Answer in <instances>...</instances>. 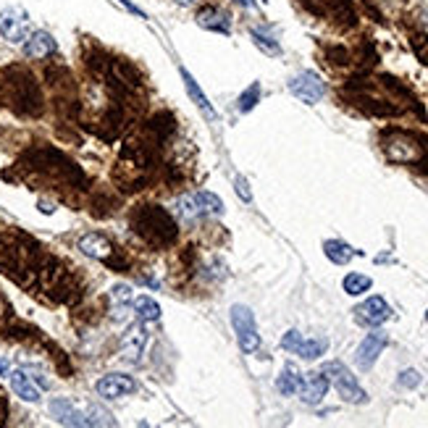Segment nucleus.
<instances>
[{
    "label": "nucleus",
    "instance_id": "obj_14",
    "mask_svg": "<svg viewBox=\"0 0 428 428\" xmlns=\"http://www.w3.org/2000/svg\"><path fill=\"white\" fill-rule=\"evenodd\" d=\"M145 344H148V334H145V328L142 326H132V328H126V334L121 337V352L124 357L129 360V363H137L142 352H145Z\"/></svg>",
    "mask_w": 428,
    "mask_h": 428
},
{
    "label": "nucleus",
    "instance_id": "obj_7",
    "mask_svg": "<svg viewBox=\"0 0 428 428\" xmlns=\"http://www.w3.org/2000/svg\"><path fill=\"white\" fill-rule=\"evenodd\" d=\"M30 14L24 8H5L0 14V34L8 43H24L30 37Z\"/></svg>",
    "mask_w": 428,
    "mask_h": 428
},
{
    "label": "nucleus",
    "instance_id": "obj_31",
    "mask_svg": "<svg viewBox=\"0 0 428 428\" xmlns=\"http://www.w3.org/2000/svg\"><path fill=\"white\" fill-rule=\"evenodd\" d=\"M11 363H8V360H0V376H5V379H8V376H11Z\"/></svg>",
    "mask_w": 428,
    "mask_h": 428
},
{
    "label": "nucleus",
    "instance_id": "obj_5",
    "mask_svg": "<svg viewBox=\"0 0 428 428\" xmlns=\"http://www.w3.org/2000/svg\"><path fill=\"white\" fill-rule=\"evenodd\" d=\"M281 347H284L286 352L300 354L302 360H318V357L326 354V350H328V339H326V337H318V339H305L297 328H292V331H286V334H284Z\"/></svg>",
    "mask_w": 428,
    "mask_h": 428
},
{
    "label": "nucleus",
    "instance_id": "obj_10",
    "mask_svg": "<svg viewBox=\"0 0 428 428\" xmlns=\"http://www.w3.org/2000/svg\"><path fill=\"white\" fill-rule=\"evenodd\" d=\"M14 103L21 113H30V116H37L43 111V100H40V92L34 87L32 76L14 82Z\"/></svg>",
    "mask_w": 428,
    "mask_h": 428
},
{
    "label": "nucleus",
    "instance_id": "obj_29",
    "mask_svg": "<svg viewBox=\"0 0 428 428\" xmlns=\"http://www.w3.org/2000/svg\"><path fill=\"white\" fill-rule=\"evenodd\" d=\"M236 184V194H239V197H242V200H245V203H252V192H250V184H247V179H236L234 181Z\"/></svg>",
    "mask_w": 428,
    "mask_h": 428
},
{
    "label": "nucleus",
    "instance_id": "obj_4",
    "mask_svg": "<svg viewBox=\"0 0 428 428\" xmlns=\"http://www.w3.org/2000/svg\"><path fill=\"white\" fill-rule=\"evenodd\" d=\"M232 326H234L236 341H239V350H242V352H255V350L260 347V334H258L255 315H252L250 308L234 305V308H232Z\"/></svg>",
    "mask_w": 428,
    "mask_h": 428
},
{
    "label": "nucleus",
    "instance_id": "obj_19",
    "mask_svg": "<svg viewBox=\"0 0 428 428\" xmlns=\"http://www.w3.org/2000/svg\"><path fill=\"white\" fill-rule=\"evenodd\" d=\"M181 79H184V87H187V92H190V98L194 100V105L197 108H203L205 111L207 118H216V111H213V105L207 103V95L203 92V89L197 87V82H194V76L187 71V69H181Z\"/></svg>",
    "mask_w": 428,
    "mask_h": 428
},
{
    "label": "nucleus",
    "instance_id": "obj_23",
    "mask_svg": "<svg viewBox=\"0 0 428 428\" xmlns=\"http://www.w3.org/2000/svg\"><path fill=\"white\" fill-rule=\"evenodd\" d=\"M194 203L200 207V213H213V216H221L223 203L213 192H197L194 194Z\"/></svg>",
    "mask_w": 428,
    "mask_h": 428
},
{
    "label": "nucleus",
    "instance_id": "obj_28",
    "mask_svg": "<svg viewBox=\"0 0 428 428\" xmlns=\"http://www.w3.org/2000/svg\"><path fill=\"white\" fill-rule=\"evenodd\" d=\"M397 384L402 386V389H415V386L420 384V373L413 370V368L402 370V373H399V379H397Z\"/></svg>",
    "mask_w": 428,
    "mask_h": 428
},
{
    "label": "nucleus",
    "instance_id": "obj_16",
    "mask_svg": "<svg viewBox=\"0 0 428 428\" xmlns=\"http://www.w3.org/2000/svg\"><path fill=\"white\" fill-rule=\"evenodd\" d=\"M24 53L30 58H47L50 53H56V40L47 32H30V37L24 40Z\"/></svg>",
    "mask_w": 428,
    "mask_h": 428
},
{
    "label": "nucleus",
    "instance_id": "obj_30",
    "mask_svg": "<svg viewBox=\"0 0 428 428\" xmlns=\"http://www.w3.org/2000/svg\"><path fill=\"white\" fill-rule=\"evenodd\" d=\"M118 3H121V5H124V8H126V11H132L134 16H139V19H145V11H142V8H139V5H134L132 0H118Z\"/></svg>",
    "mask_w": 428,
    "mask_h": 428
},
{
    "label": "nucleus",
    "instance_id": "obj_21",
    "mask_svg": "<svg viewBox=\"0 0 428 428\" xmlns=\"http://www.w3.org/2000/svg\"><path fill=\"white\" fill-rule=\"evenodd\" d=\"M134 311H137V318H139L142 324L161 321V305H158L153 297H137V300H134Z\"/></svg>",
    "mask_w": 428,
    "mask_h": 428
},
{
    "label": "nucleus",
    "instance_id": "obj_11",
    "mask_svg": "<svg viewBox=\"0 0 428 428\" xmlns=\"http://www.w3.org/2000/svg\"><path fill=\"white\" fill-rule=\"evenodd\" d=\"M95 389H98V394L103 399H118L124 397V394H132L134 389H137V384H134V379L124 376V373H108V376H103L98 381Z\"/></svg>",
    "mask_w": 428,
    "mask_h": 428
},
{
    "label": "nucleus",
    "instance_id": "obj_3",
    "mask_svg": "<svg viewBox=\"0 0 428 428\" xmlns=\"http://www.w3.org/2000/svg\"><path fill=\"white\" fill-rule=\"evenodd\" d=\"M326 379H328V384L337 386V392H339V397L344 402H352V405H363V402H368V394L363 392V386L357 384V379H354L350 370L344 368L341 363H328L324 368Z\"/></svg>",
    "mask_w": 428,
    "mask_h": 428
},
{
    "label": "nucleus",
    "instance_id": "obj_12",
    "mask_svg": "<svg viewBox=\"0 0 428 428\" xmlns=\"http://www.w3.org/2000/svg\"><path fill=\"white\" fill-rule=\"evenodd\" d=\"M79 250L85 252L87 258H95V260H111L113 258V245L105 239L103 234H98V232H92V234H85L79 239Z\"/></svg>",
    "mask_w": 428,
    "mask_h": 428
},
{
    "label": "nucleus",
    "instance_id": "obj_13",
    "mask_svg": "<svg viewBox=\"0 0 428 428\" xmlns=\"http://www.w3.org/2000/svg\"><path fill=\"white\" fill-rule=\"evenodd\" d=\"M328 392V379L326 373H308L302 376V386H300V397L305 405H318Z\"/></svg>",
    "mask_w": 428,
    "mask_h": 428
},
{
    "label": "nucleus",
    "instance_id": "obj_1",
    "mask_svg": "<svg viewBox=\"0 0 428 428\" xmlns=\"http://www.w3.org/2000/svg\"><path fill=\"white\" fill-rule=\"evenodd\" d=\"M132 226L137 234L145 236L148 242H155V245H168L177 236L174 218L166 210H161V207L155 205H142L139 210H134Z\"/></svg>",
    "mask_w": 428,
    "mask_h": 428
},
{
    "label": "nucleus",
    "instance_id": "obj_36",
    "mask_svg": "<svg viewBox=\"0 0 428 428\" xmlns=\"http://www.w3.org/2000/svg\"><path fill=\"white\" fill-rule=\"evenodd\" d=\"M426 321H428V313H426Z\"/></svg>",
    "mask_w": 428,
    "mask_h": 428
},
{
    "label": "nucleus",
    "instance_id": "obj_26",
    "mask_svg": "<svg viewBox=\"0 0 428 428\" xmlns=\"http://www.w3.org/2000/svg\"><path fill=\"white\" fill-rule=\"evenodd\" d=\"M258 100H260V85L255 82V85H250V87L242 92V98H239V111L247 113V111H252V108L258 105Z\"/></svg>",
    "mask_w": 428,
    "mask_h": 428
},
{
    "label": "nucleus",
    "instance_id": "obj_24",
    "mask_svg": "<svg viewBox=\"0 0 428 428\" xmlns=\"http://www.w3.org/2000/svg\"><path fill=\"white\" fill-rule=\"evenodd\" d=\"M250 34H252V43L258 45V47H260V50H263L266 56H279V53H281L279 43H276L273 37H268V34H263V32H260V30H252Z\"/></svg>",
    "mask_w": 428,
    "mask_h": 428
},
{
    "label": "nucleus",
    "instance_id": "obj_33",
    "mask_svg": "<svg viewBox=\"0 0 428 428\" xmlns=\"http://www.w3.org/2000/svg\"><path fill=\"white\" fill-rule=\"evenodd\" d=\"M179 5H184V8H190V5H194V3H197V0H177Z\"/></svg>",
    "mask_w": 428,
    "mask_h": 428
},
{
    "label": "nucleus",
    "instance_id": "obj_9",
    "mask_svg": "<svg viewBox=\"0 0 428 428\" xmlns=\"http://www.w3.org/2000/svg\"><path fill=\"white\" fill-rule=\"evenodd\" d=\"M354 318L363 326H381L392 318V308L386 305L384 297H368L363 305L354 308Z\"/></svg>",
    "mask_w": 428,
    "mask_h": 428
},
{
    "label": "nucleus",
    "instance_id": "obj_20",
    "mask_svg": "<svg viewBox=\"0 0 428 428\" xmlns=\"http://www.w3.org/2000/svg\"><path fill=\"white\" fill-rule=\"evenodd\" d=\"M300 386H302V376H300V370L295 365H284L281 370V376L276 379V389H279L284 397H292L300 392Z\"/></svg>",
    "mask_w": 428,
    "mask_h": 428
},
{
    "label": "nucleus",
    "instance_id": "obj_15",
    "mask_svg": "<svg viewBox=\"0 0 428 428\" xmlns=\"http://www.w3.org/2000/svg\"><path fill=\"white\" fill-rule=\"evenodd\" d=\"M8 381L16 397H21L24 402H40V384H34V376H30L27 370H11Z\"/></svg>",
    "mask_w": 428,
    "mask_h": 428
},
{
    "label": "nucleus",
    "instance_id": "obj_22",
    "mask_svg": "<svg viewBox=\"0 0 428 428\" xmlns=\"http://www.w3.org/2000/svg\"><path fill=\"white\" fill-rule=\"evenodd\" d=\"M341 286H344L347 295L357 297V295H365L370 286H373V281H370V276H363V273H350V276H344Z\"/></svg>",
    "mask_w": 428,
    "mask_h": 428
},
{
    "label": "nucleus",
    "instance_id": "obj_6",
    "mask_svg": "<svg viewBox=\"0 0 428 428\" xmlns=\"http://www.w3.org/2000/svg\"><path fill=\"white\" fill-rule=\"evenodd\" d=\"M289 92L295 95L297 100H302V103H308V105H315L326 95V85L315 71H302V74H297L289 79Z\"/></svg>",
    "mask_w": 428,
    "mask_h": 428
},
{
    "label": "nucleus",
    "instance_id": "obj_2",
    "mask_svg": "<svg viewBox=\"0 0 428 428\" xmlns=\"http://www.w3.org/2000/svg\"><path fill=\"white\" fill-rule=\"evenodd\" d=\"M50 413L63 426H113V420H108V413L98 410V407L79 410L71 399H53Z\"/></svg>",
    "mask_w": 428,
    "mask_h": 428
},
{
    "label": "nucleus",
    "instance_id": "obj_32",
    "mask_svg": "<svg viewBox=\"0 0 428 428\" xmlns=\"http://www.w3.org/2000/svg\"><path fill=\"white\" fill-rule=\"evenodd\" d=\"M5 415H8V405H5V397H3V392H0V423L5 420Z\"/></svg>",
    "mask_w": 428,
    "mask_h": 428
},
{
    "label": "nucleus",
    "instance_id": "obj_35",
    "mask_svg": "<svg viewBox=\"0 0 428 428\" xmlns=\"http://www.w3.org/2000/svg\"><path fill=\"white\" fill-rule=\"evenodd\" d=\"M239 3H242L245 8H252V5H255V0H239Z\"/></svg>",
    "mask_w": 428,
    "mask_h": 428
},
{
    "label": "nucleus",
    "instance_id": "obj_18",
    "mask_svg": "<svg viewBox=\"0 0 428 428\" xmlns=\"http://www.w3.org/2000/svg\"><path fill=\"white\" fill-rule=\"evenodd\" d=\"M324 252L326 258L331 260V263H337V266H344V263H350L354 255H360V252L350 247L347 242H339V239H328L324 245Z\"/></svg>",
    "mask_w": 428,
    "mask_h": 428
},
{
    "label": "nucleus",
    "instance_id": "obj_25",
    "mask_svg": "<svg viewBox=\"0 0 428 428\" xmlns=\"http://www.w3.org/2000/svg\"><path fill=\"white\" fill-rule=\"evenodd\" d=\"M177 216L181 221H194L200 216V207L194 203V197H181L177 203Z\"/></svg>",
    "mask_w": 428,
    "mask_h": 428
},
{
    "label": "nucleus",
    "instance_id": "obj_34",
    "mask_svg": "<svg viewBox=\"0 0 428 428\" xmlns=\"http://www.w3.org/2000/svg\"><path fill=\"white\" fill-rule=\"evenodd\" d=\"M40 210H43V213H53V205H47V203H40Z\"/></svg>",
    "mask_w": 428,
    "mask_h": 428
},
{
    "label": "nucleus",
    "instance_id": "obj_8",
    "mask_svg": "<svg viewBox=\"0 0 428 428\" xmlns=\"http://www.w3.org/2000/svg\"><path fill=\"white\" fill-rule=\"evenodd\" d=\"M386 344H389V337H386L384 331H370L368 337L360 341L357 352H354L357 368H363V370H370V368H373V363L379 360V354L384 352Z\"/></svg>",
    "mask_w": 428,
    "mask_h": 428
},
{
    "label": "nucleus",
    "instance_id": "obj_27",
    "mask_svg": "<svg viewBox=\"0 0 428 428\" xmlns=\"http://www.w3.org/2000/svg\"><path fill=\"white\" fill-rule=\"evenodd\" d=\"M111 300L116 302L118 308H124L126 302H132V286H126V284H116V286L111 289Z\"/></svg>",
    "mask_w": 428,
    "mask_h": 428
},
{
    "label": "nucleus",
    "instance_id": "obj_17",
    "mask_svg": "<svg viewBox=\"0 0 428 428\" xmlns=\"http://www.w3.org/2000/svg\"><path fill=\"white\" fill-rule=\"evenodd\" d=\"M197 24L207 32H218V34H232V21L223 11H216V8H205L197 14Z\"/></svg>",
    "mask_w": 428,
    "mask_h": 428
}]
</instances>
